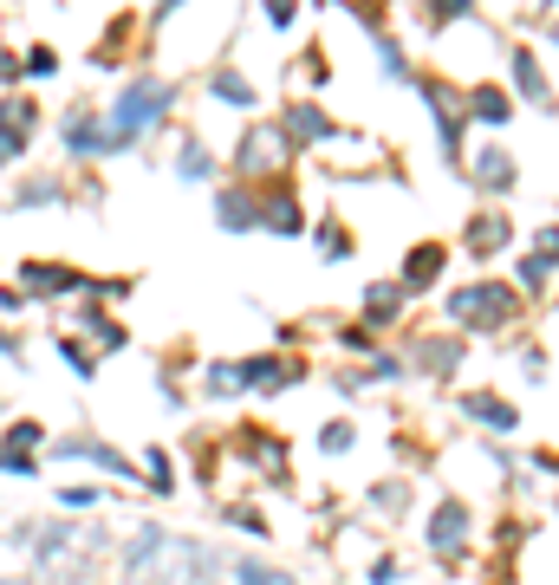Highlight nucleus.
Masks as SVG:
<instances>
[{
    "label": "nucleus",
    "mask_w": 559,
    "mask_h": 585,
    "mask_svg": "<svg viewBox=\"0 0 559 585\" xmlns=\"http://www.w3.org/2000/svg\"><path fill=\"white\" fill-rule=\"evenodd\" d=\"M0 358H13V365H26V345H20L13 332H0Z\"/></svg>",
    "instance_id": "nucleus-43"
},
{
    "label": "nucleus",
    "mask_w": 559,
    "mask_h": 585,
    "mask_svg": "<svg viewBox=\"0 0 559 585\" xmlns=\"http://www.w3.org/2000/svg\"><path fill=\"white\" fill-rule=\"evenodd\" d=\"M417 365H423L430 378H449V371L462 365V339H423V345H417Z\"/></svg>",
    "instance_id": "nucleus-19"
},
{
    "label": "nucleus",
    "mask_w": 559,
    "mask_h": 585,
    "mask_svg": "<svg viewBox=\"0 0 559 585\" xmlns=\"http://www.w3.org/2000/svg\"><path fill=\"white\" fill-rule=\"evenodd\" d=\"M59 462H98V469H111V475H137V462L117 456V449L98 443V436H59Z\"/></svg>",
    "instance_id": "nucleus-8"
},
{
    "label": "nucleus",
    "mask_w": 559,
    "mask_h": 585,
    "mask_svg": "<svg viewBox=\"0 0 559 585\" xmlns=\"http://www.w3.org/2000/svg\"><path fill=\"white\" fill-rule=\"evenodd\" d=\"M261 228H274V234H306V215H300L293 189H274V195H261Z\"/></svg>",
    "instance_id": "nucleus-14"
},
{
    "label": "nucleus",
    "mask_w": 559,
    "mask_h": 585,
    "mask_svg": "<svg viewBox=\"0 0 559 585\" xmlns=\"http://www.w3.org/2000/svg\"><path fill=\"white\" fill-rule=\"evenodd\" d=\"M202 384H208V397H234V391H241V371H234V365H208Z\"/></svg>",
    "instance_id": "nucleus-32"
},
{
    "label": "nucleus",
    "mask_w": 559,
    "mask_h": 585,
    "mask_svg": "<svg viewBox=\"0 0 559 585\" xmlns=\"http://www.w3.org/2000/svg\"><path fill=\"white\" fill-rule=\"evenodd\" d=\"M59 143H65L72 156H98V150H104V124H98L91 111H72L65 130H59Z\"/></svg>",
    "instance_id": "nucleus-15"
},
{
    "label": "nucleus",
    "mask_w": 559,
    "mask_h": 585,
    "mask_svg": "<svg viewBox=\"0 0 559 585\" xmlns=\"http://www.w3.org/2000/svg\"><path fill=\"white\" fill-rule=\"evenodd\" d=\"M280 156H287V143H280V130H274V124H254V130L241 137V150H234L241 176H267V169H274Z\"/></svg>",
    "instance_id": "nucleus-5"
},
{
    "label": "nucleus",
    "mask_w": 559,
    "mask_h": 585,
    "mask_svg": "<svg viewBox=\"0 0 559 585\" xmlns=\"http://www.w3.org/2000/svg\"><path fill=\"white\" fill-rule=\"evenodd\" d=\"M33 111H39L33 98H0V137H20L26 143L33 137Z\"/></svg>",
    "instance_id": "nucleus-26"
},
{
    "label": "nucleus",
    "mask_w": 559,
    "mask_h": 585,
    "mask_svg": "<svg viewBox=\"0 0 559 585\" xmlns=\"http://www.w3.org/2000/svg\"><path fill=\"white\" fill-rule=\"evenodd\" d=\"M410 495H404V482H391V488H371V508H384V514H397Z\"/></svg>",
    "instance_id": "nucleus-37"
},
{
    "label": "nucleus",
    "mask_w": 559,
    "mask_h": 585,
    "mask_svg": "<svg viewBox=\"0 0 559 585\" xmlns=\"http://www.w3.org/2000/svg\"><path fill=\"white\" fill-rule=\"evenodd\" d=\"M397 378H404V365H397L391 352H378V358L365 365V378H358V384H397Z\"/></svg>",
    "instance_id": "nucleus-31"
},
{
    "label": "nucleus",
    "mask_w": 559,
    "mask_h": 585,
    "mask_svg": "<svg viewBox=\"0 0 559 585\" xmlns=\"http://www.w3.org/2000/svg\"><path fill=\"white\" fill-rule=\"evenodd\" d=\"M0 78H7V85L20 78V59H13V52H0Z\"/></svg>",
    "instance_id": "nucleus-44"
},
{
    "label": "nucleus",
    "mask_w": 559,
    "mask_h": 585,
    "mask_svg": "<svg viewBox=\"0 0 559 585\" xmlns=\"http://www.w3.org/2000/svg\"><path fill=\"white\" fill-rule=\"evenodd\" d=\"M514 85H521V98H534V104H547L554 91H547V72H541V59L534 52H514Z\"/></svg>",
    "instance_id": "nucleus-22"
},
{
    "label": "nucleus",
    "mask_w": 559,
    "mask_h": 585,
    "mask_svg": "<svg viewBox=\"0 0 559 585\" xmlns=\"http://www.w3.org/2000/svg\"><path fill=\"white\" fill-rule=\"evenodd\" d=\"M443 260H449V247H443V241H423V247H410V254H404V280H397V293H423V287H436Z\"/></svg>",
    "instance_id": "nucleus-10"
},
{
    "label": "nucleus",
    "mask_w": 559,
    "mask_h": 585,
    "mask_svg": "<svg viewBox=\"0 0 559 585\" xmlns=\"http://www.w3.org/2000/svg\"><path fill=\"white\" fill-rule=\"evenodd\" d=\"M313 241H319V254H332V260H345V254H352V234H345L339 221H319V228H313Z\"/></svg>",
    "instance_id": "nucleus-29"
},
{
    "label": "nucleus",
    "mask_w": 559,
    "mask_h": 585,
    "mask_svg": "<svg viewBox=\"0 0 559 585\" xmlns=\"http://www.w3.org/2000/svg\"><path fill=\"white\" fill-rule=\"evenodd\" d=\"M176 176H182V182H208V176H215V156H208L202 143H182V163H176Z\"/></svg>",
    "instance_id": "nucleus-27"
},
{
    "label": "nucleus",
    "mask_w": 559,
    "mask_h": 585,
    "mask_svg": "<svg viewBox=\"0 0 559 585\" xmlns=\"http://www.w3.org/2000/svg\"><path fill=\"white\" fill-rule=\"evenodd\" d=\"M462 547H469V508L462 501H436V514H430V554L456 560Z\"/></svg>",
    "instance_id": "nucleus-4"
},
{
    "label": "nucleus",
    "mask_w": 559,
    "mask_h": 585,
    "mask_svg": "<svg viewBox=\"0 0 559 585\" xmlns=\"http://www.w3.org/2000/svg\"><path fill=\"white\" fill-rule=\"evenodd\" d=\"M215 221H221L228 234L261 228V195H254V189H241V182H234V189H221V195H215Z\"/></svg>",
    "instance_id": "nucleus-9"
},
{
    "label": "nucleus",
    "mask_w": 559,
    "mask_h": 585,
    "mask_svg": "<svg viewBox=\"0 0 559 585\" xmlns=\"http://www.w3.org/2000/svg\"><path fill=\"white\" fill-rule=\"evenodd\" d=\"M397 306H404L397 280H384V287L371 280V287H365V319H371V326H391V319H397Z\"/></svg>",
    "instance_id": "nucleus-21"
},
{
    "label": "nucleus",
    "mask_w": 559,
    "mask_h": 585,
    "mask_svg": "<svg viewBox=\"0 0 559 585\" xmlns=\"http://www.w3.org/2000/svg\"><path fill=\"white\" fill-rule=\"evenodd\" d=\"M293 13H300L293 0H267V7H261V20H267V26H293Z\"/></svg>",
    "instance_id": "nucleus-39"
},
{
    "label": "nucleus",
    "mask_w": 559,
    "mask_h": 585,
    "mask_svg": "<svg viewBox=\"0 0 559 585\" xmlns=\"http://www.w3.org/2000/svg\"><path fill=\"white\" fill-rule=\"evenodd\" d=\"M150 488H156V495H169V488H176V469H169V456H163V449H150Z\"/></svg>",
    "instance_id": "nucleus-35"
},
{
    "label": "nucleus",
    "mask_w": 559,
    "mask_h": 585,
    "mask_svg": "<svg viewBox=\"0 0 559 585\" xmlns=\"http://www.w3.org/2000/svg\"><path fill=\"white\" fill-rule=\"evenodd\" d=\"M208 91H215V98H228L234 111H254V85H247V78H241L234 65H221V72L208 78Z\"/></svg>",
    "instance_id": "nucleus-23"
},
{
    "label": "nucleus",
    "mask_w": 559,
    "mask_h": 585,
    "mask_svg": "<svg viewBox=\"0 0 559 585\" xmlns=\"http://www.w3.org/2000/svg\"><path fill=\"white\" fill-rule=\"evenodd\" d=\"M423 20H430V33H436V26H456V20H469V7H462V0H443V7H430Z\"/></svg>",
    "instance_id": "nucleus-36"
},
{
    "label": "nucleus",
    "mask_w": 559,
    "mask_h": 585,
    "mask_svg": "<svg viewBox=\"0 0 559 585\" xmlns=\"http://www.w3.org/2000/svg\"><path fill=\"white\" fill-rule=\"evenodd\" d=\"M332 137V117L319 104H287L280 111V143L287 150H306V143H326Z\"/></svg>",
    "instance_id": "nucleus-3"
},
{
    "label": "nucleus",
    "mask_w": 559,
    "mask_h": 585,
    "mask_svg": "<svg viewBox=\"0 0 559 585\" xmlns=\"http://www.w3.org/2000/svg\"><path fill=\"white\" fill-rule=\"evenodd\" d=\"M514 313H521V300H514V287H501V280H475V287L449 293V319H456L462 332H501Z\"/></svg>",
    "instance_id": "nucleus-2"
},
{
    "label": "nucleus",
    "mask_w": 559,
    "mask_h": 585,
    "mask_svg": "<svg viewBox=\"0 0 559 585\" xmlns=\"http://www.w3.org/2000/svg\"><path fill=\"white\" fill-rule=\"evenodd\" d=\"M59 358L72 365V378H98V358H91L78 339H65V332H59Z\"/></svg>",
    "instance_id": "nucleus-30"
},
{
    "label": "nucleus",
    "mask_w": 559,
    "mask_h": 585,
    "mask_svg": "<svg viewBox=\"0 0 559 585\" xmlns=\"http://www.w3.org/2000/svg\"><path fill=\"white\" fill-rule=\"evenodd\" d=\"M20 280H26V293H39V300H52V293H78V287H85V274H78V267H59V260H26Z\"/></svg>",
    "instance_id": "nucleus-11"
},
{
    "label": "nucleus",
    "mask_w": 559,
    "mask_h": 585,
    "mask_svg": "<svg viewBox=\"0 0 559 585\" xmlns=\"http://www.w3.org/2000/svg\"><path fill=\"white\" fill-rule=\"evenodd\" d=\"M234 585H293L280 567H267V560H241L234 567Z\"/></svg>",
    "instance_id": "nucleus-28"
},
{
    "label": "nucleus",
    "mask_w": 559,
    "mask_h": 585,
    "mask_svg": "<svg viewBox=\"0 0 559 585\" xmlns=\"http://www.w3.org/2000/svg\"><path fill=\"white\" fill-rule=\"evenodd\" d=\"M508 234H514V228H508V215H475L462 241H469V254H475V260H488V254H501V247H508Z\"/></svg>",
    "instance_id": "nucleus-17"
},
{
    "label": "nucleus",
    "mask_w": 559,
    "mask_h": 585,
    "mask_svg": "<svg viewBox=\"0 0 559 585\" xmlns=\"http://www.w3.org/2000/svg\"><path fill=\"white\" fill-rule=\"evenodd\" d=\"M371 585H397V560L384 554V560H371Z\"/></svg>",
    "instance_id": "nucleus-41"
},
{
    "label": "nucleus",
    "mask_w": 559,
    "mask_h": 585,
    "mask_svg": "<svg viewBox=\"0 0 559 585\" xmlns=\"http://www.w3.org/2000/svg\"><path fill=\"white\" fill-rule=\"evenodd\" d=\"M163 541H169L163 527L137 521V534H130V541H124V554H117V580H124V585H137V580H143V567H150V560L163 554Z\"/></svg>",
    "instance_id": "nucleus-6"
},
{
    "label": "nucleus",
    "mask_w": 559,
    "mask_h": 585,
    "mask_svg": "<svg viewBox=\"0 0 559 585\" xmlns=\"http://www.w3.org/2000/svg\"><path fill=\"white\" fill-rule=\"evenodd\" d=\"M0 475L26 482V475H33V456H20V449H0Z\"/></svg>",
    "instance_id": "nucleus-38"
},
{
    "label": "nucleus",
    "mask_w": 559,
    "mask_h": 585,
    "mask_svg": "<svg viewBox=\"0 0 559 585\" xmlns=\"http://www.w3.org/2000/svg\"><path fill=\"white\" fill-rule=\"evenodd\" d=\"M78 326H85V332H91V339H98L104 352H124V339H130V332H124V326H117L111 313H98V306H85V313H78Z\"/></svg>",
    "instance_id": "nucleus-25"
},
{
    "label": "nucleus",
    "mask_w": 559,
    "mask_h": 585,
    "mask_svg": "<svg viewBox=\"0 0 559 585\" xmlns=\"http://www.w3.org/2000/svg\"><path fill=\"white\" fill-rule=\"evenodd\" d=\"M0 585H20V580H0Z\"/></svg>",
    "instance_id": "nucleus-45"
},
{
    "label": "nucleus",
    "mask_w": 559,
    "mask_h": 585,
    "mask_svg": "<svg viewBox=\"0 0 559 585\" xmlns=\"http://www.w3.org/2000/svg\"><path fill=\"white\" fill-rule=\"evenodd\" d=\"M352 443H358V436H352V423H332V430H319V449H326V456H345Z\"/></svg>",
    "instance_id": "nucleus-34"
},
{
    "label": "nucleus",
    "mask_w": 559,
    "mask_h": 585,
    "mask_svg": "<svg viewBox=\"0 0 559 585\" xmlns=\"http://www.w3.org/2000/svg\"><path fill=\"white\" fill-rule=\"evenodd\" d=\"M547 280H554V221H541V234H534V247L521 260V287L528 293H547Z\"/></svg>",
    "instance_id": "nucleus-13"
},
{
    "label": "nucleus",
    "mask_w": 559,
    "mask_h": 585,
    "mask_svg": "<svg viewBox=\"0 0 559 585\" xmlns=\"http://www.w3.org/2000/svg\"><path fill=\"white\" fill-rule=\"evenodd\" d=\"M176 104V78H130L124 85V98L111 104V124H104V150H124V143H137L163 111Z\"/></svg>",
    "instance_id": "nucleus-1"
},
{
    "label": "nucleus",
    "mask_w": 559,
    "mask_h": 585,
    "mask_svg": "<svg viewBox=\"0 0 559 585\" xmlns=\"http://www.w3.org/2000/svg\"><path fill=\"white\" fill-rule=\"evenodd\" d=\"M20 72H33V78H52V72H59V52H52V46H33V52L20 59Z\"/></svg>",
    "instance_id": "nucleus-33"
},
{
    "label": "nucleus",
    "mask_w": 559,
    "mask_h": 585,
    "mask_svg": "<svg viewBox=\"0 0 559 585\" xmlns=\"http://www.w3.org/2000/svg\"><path fill=\"white\" fill-rule=\"evenodd\" d=\"M423 98H430V117H436V130H443V156H462V124H456V98H449V85L423 78Z\"/></svg>",
    "instance_id": "nucleus-12"
},
{
    "label": "nucleus",
    "mask_w": 559,
    "mask_h": 585,
    "mask_svg": "<svg viewBox=\"0 0 559 585\" xmlns=\"http://www.w3.org/2000/svg\"><path fill=\"white\" fill-rule=\"evenodd\" d=\"M20 156H26V143H20V137H0V169H7V163H20Z\"/></svg>",
    "instance_id": "nucleus-42"
},
{
    "label": "nucleus",
    "mask_w": 559,
    "mask_h": 585,
    "mask_svg": "<svg viewBox=\"0 0 559 585\" xmlns=\"http://www.w3.org/2000/svg\"><path fill=\"white\" fill-rule=\"evenodd\" d=\"M469 117H475V124H508V117H514V104H508V91L475 85V91H469Z\"/></svg>",
    "instance_id": "nucleus-20"
},
{
    "label": "nucleus",
    "mask_w": 559,
    "mask_h": 585,
    "mask_svg": "<svg viewBox=\"0 0 559 585\" xmlns=\"http://www.w3.org/2000/svg\"><path fill=\"white\" fill-rule=\"evenodd\" d=\"M462 410H469L488 436H514V430H521V410H514L508 397H495V391H469V397H462Z\"/></svg>",
    "instance_id": "nucleus-7"
},
{
    "label": "nucleus",
    "mask_w": 559,
    "mask_h": 585,
    "mask_svg": "<svg viewBox=\"0 0 559 585\" xmlns=\"http://www.w3.org/2000/svg\"><path fill=\"white\" fill-rule=\"evenodd\" d=\"M475 182H482L488 195H508V189L521 182V169H514L508 150H482V156H475Z\"/></svg>",
    "instance_id": "nucleus-16"
},
{
    "label": "nucleus",
    "mask_w": 559,
    "mask_h": 585,
    "mask_svg": "<svg viewBox=\"0 0 559 585\" xmlns=\"http://www.w3.org/2000/svg\"><path fill=\"white\" fill-rule=\"evenodd\" d=\"M234 371H241V391H280V384H293V365H280V358H247Z\"/></svg>",
    "instance_id": "nucleus-18"
},
{
    "label": "nucleus",
    "mask_w": 559,
    "mask_h": 585,
    "mask_svg": "<svg viewBox=\"0 0 559 585\" xmlns=\"http://www.w3.org/2000/svg\"><path fill=\"white\" fill-rule=\"evenodd\" d=\"M26 443H39V423H13V430H7V449L26 456Z\"/></svg>",
    "instance_id": "nucleus-40"
},
{
    "label": "nucleus",
    "mask_w": 559,
    "mask_h": 585,
    "mask_svg": "<svg viewBox=\"0 0 559 585\" xmlns=\"http://www.w3.org/2000/svg\"><path fill=\"white\" fill-rule=\"evenodd\" d=\"M39 202H65V182H52V176H33V182H20V189L7 195V208H39Z\"/></svg>",
    "instance_id": "nucleus-24"
}]
</instances>
